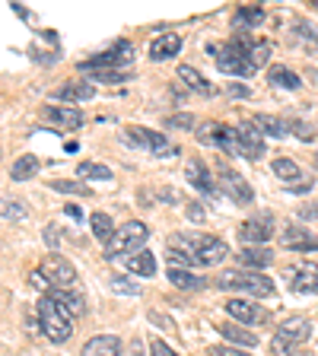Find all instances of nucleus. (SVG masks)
Instances as JSON below:
<instances>
[{
	"label": "nucleus",
	"instance_id": "nucleus-1",
	"mask_svg": "<svg viewBox=\"0 0 318 356\" xmlns=\"http://www.w3.org/2000/svg\"><path fill=\"white\" fill-rule=\"evenodd\" d=\"M166 248H169V258L175 264H188V267H207L230 258V245L223 238L200 236V232H178V236H172L166 242Z\"/></svg>",
	"mask_w": 318,
	"mask_h": 356
},
{
	"label": "nucleus",
	"instance_id": "nucleus-2",
	"mask_svg": "<svg viewBox=\"0 0 318 356\" xmlns=\"http://www.w3.org/2000/svg\"><path fill=\"white\" fill-rule=\"evenodd\" d=\"M38 321H42V331L51 343H64V341H70V334H74L70 315H67L51 296L38 299Z\"/></svg>",
	"mask_w": 318,
	"mask_h": 356
},
{
	"label": "nucleus",
	"instance_id": "nucleus-3",
	"mask_svg": "<svg viewBox=\"0 0 318 356\" xmlns=\"http://www.w3.org/2000/svg\"><path fill=\"white\" fill-rule=\"evenodd\" d=\"M214 283L220 289H242V293H252V296H271L274 293V283L267 280L264 274H255V270H245V267L223 270V274H216Z\"/></svg>",
	"mask_w": 318,
	"mask_h": 356
},
{
	"label": "nucleus",
	"instance_id": "nucleus-4",
	"mask_svg": "<svg viewBox=\"0 0 318 356\" xmlns=\"http://www.w3.org/2000/svg\"><path fill=\"white\" fill-rule=\"evenodd\" d=\"M210 54H214L216 67H220L223 74H236V76H248L255 70L252 58H248V51H245V42L242 38H232L230 44H210Z\"/></svg>",
	"mask_w": 318,
	"mask_h": 356
},
{
	"label": "nucleus",
	"instance_id": "nucleus-5",
	"mask_svg": "<svg viewBox=\"0 0 318 356\" xmlns=\"http://www.w3.org/2000/svg\"><path fill=\"white\" fill-rule=\"evenodd\" d=\"M147 226L137 220L125 222L118 232H115V238L109 242V248H105V258L115 261V258H125V254H141L143 252V242H147Z\"/></svg>",
	"mask_w": 318,
	"mask_h": 356
},
{
	"label": "nucleus",
	"instance_id": "nucleus-6",
	"mask_svg": "<svg viewBox=\"0 0 318 356\" xmlns=\"http://www.w3.org/2000/svg\"><path fill=\"white\" fill-rule=\"evenodd\" d=\"M309 334H312V325L305 318H289L277 327L271 350H274V356H293V350H296L299 343L309 341Z\"/></svg>",
	"mask_w": 318,
	"mask_h": 356
},
{
	"label": "nucleus",
	"instance_id": "nucleus-7",
	"mask_svg": "<svg viewBox=\"0 0 318 356\" xmlns=\"http://www.w3.org/2000/svg\"><path fill=\"white\" fill-rule=\"evenodd\" d=\"M38 274L48 280V286H58V289H70L77 283V267L70 264L67 258H61V254H48V258L38 264Z\"/></svg>",
	"mask_w": 318,
	"mask_h": 356
},
{
	"label": "nucleus",
	"instance_id": "nucleus-8",
	"mask_svg": "<svg viewBox=\"0 0 318 356\" xmlns=\"http://www.w3.org/2000/svg\"><path fill=\"white\" fill-rule=\"evenodd\" d=\"M216 188H220L223 194H230V200H236V204H252V197H255L248 181H245L242 175H236L232 169H226V165L216 169Z\"/></svg>",
	"mask_w": 318,
	"mask_h": 356
},
{
	"label": "nucleus",
	"instance_id": "nucleus-9",
	"mask_svg": "<svg viewBox=\"0 0 318 356\" xmlns=\"http://www.w3.org/2000/svg\"><path fill=\"white\" fill-rule=\"evenodd\" d=\"M131 42H118L115 48H109V51L96 54V58H89L80 64V70H111V67H121L131 60Z\"/></svg>",
	"mask_w": 318,
	"mask_h": 356
},
{
	"label": "nucleus",
	"instance_id": "nucleus-10",
	"mask_svg": "<svg viewBox=\"0 0 318 356\" xmlns=\"http://www.w3.org/2000/svg\"><path fill=\"white\" fill-rule=\"evenodd\" d=\"M287 280L293 293H318V264L312 261H299L296 267L287 270Z\"/></svg>",
	"mask_w": 318,
	"mask_h": 356
},
{
	"label": "nucleus",
	"instance_id": "nucleus-11",
	"mask_svg": "<svg viewBox=\"0 0 318 356\" xmlns=\"http://www.w3.org/2000/svg\"><path fill=\"white\" fill-rule=\"evenodd\" d=\"M274 222H271V216H255V220H245L242 226H239V238L248 245H267V238L274 236Z\"/></svg>",
	"mask_w": 318,
	"mask_h": 356
},
{
	"label": "nucleus",
	"instance_id": "nucleus-12",
	"mask_svg": "<svg viewBox=\"0 0 318 356\" xmlns=\"http://www.w3.org/2000/svg\"><path fill=\"white\" fill-rule=\"evenodd\" d=\"M127 134H131L134 143H141V147H147L153 156H166V153H175V147H172L169 140H166L163 134L150 131V127H127Z\"/></svg>",
	"mask_w": 318,
	"mask_h": 356
},
{
	"label": "nucleus",
	"instance_id": "nucleus-13",
	"mask_svg": "<svg viewBox=\"0 0 318 356\" xmlns=\"http://www.w3.org/2000/svg\"><path fill=\"white\" fill-rule=\"evenodd\" d=\"M280 245L289 252H318V236H312L303 226H287L280 232Z\"/></svg>",
	"mask_w": 318,
	"mask_h": 356
},
{
	"label": "nucleus",
	"instance_id": "nucleus-14",
	"mask_svg": "<svg viewBox=\"0 0 318 356\" xmlns=\"http://www.w3.org/2000/svg\"><path fill=\"white\" fill-rule=\"evenodd\" d=\"M223 309L230 312L236 321H242V325H261L267 318V312L258 302H248V299H230Z\"/></svg>",
	"mask_w": 318,
	"mask_h": 356
},
{
	"label": "nucleus",
	"instance_id": "nucleus-15",
	"mask_svg": "<svg viewBox=\"0 0 318 356\" xmlns=\"http://www.w3.org/2000/svg\"><path fill=\"white\" fill-rule=\"evenodd\" d=\"M239 143H242V156L248 159L264 156V134L258 131V124H239Z\"/></svg>",
	"mask_w": 318,
	"mask_h": 356
},
{
	"label": "nucleus",
	"instance_id": "nucleus-16",
	"mask_svg": "<svg viewBox=\"0 0 318 356\" xmlns=\"http://www.w3.org/2000/svg\"><path fill=\"white\" fill-rule=\"evenodd\" d=\"M45 118L54 121V124L67 127V131H77V127H83V111L70 108V105H45Z\"/></svg>",
	"mask_w": 318,
	"mask_h": 356
},
{
	"label": "nucleus",
	"instance_id": "nucleus-17",
	"mask_svg": "<svg viewBox=\"0 0 318 356\" xmlns=\"http://www.w3.org/2000/svg\"><path fill=\"white\" fill-rule=\"evenodd\" d=\"M48 296L54 299V302L61 305V309L70 315V318H80V315H86V299L80 296V293H74V289H48Z\"/></svg>",
	"mask_w": 318,
	"mask_h": 356
},
{
	"label": "nucleus",
	"instance_id": "nucleus-18",
	"mask_svg": "<svg viewBox=\"0 0 318 356\" xmlns=\"http://www.w3.org/2000/svg\"><path fill=\"white\" fill-rule=\"evenodd\" d=\"M83 356H121V341L115 334H99V337L86 341Z\"/></svg>",
	"mask_w": 318,
	"mask_h": 356
},
{
	"label": "nucleus",
	"instance_id": "nucleus-19",
	"mask_svg": "<svg viewBox=\"0 0 318 356\" xmlns=\"http://www.w3.org/2000/svg\"><path fill=\"white\" fill-rule=\"evenodd\" d=\"M178 48H182V38L175 35V32H166V35L153 38V44H150V58L153 60H169L178 54Z\"/></svg>",
	"mask_w": 318,
	"mask_h": 356
},
{
	"label": "nucleus",
	"instance_id": "nucleus-20",
	"mask_svg": "<svg viewBox=\"0 0 318 356\" xmlns=\"http://www.w3.org/2000/svg\"><path fill=\"white\" fill-rule=\"evenodd\" d=\"M185 172H188V181H191L200 194H216L214 178H210V172L204 169V163H200V159H191V163L185 165Z\"/></svg>",
	"mask_w": 318,
	"mask_h": 356
},
{
	"label": "nucleus",
	"instance_id": "nucleus-21",
	"mask_svg": "<svg viewBox=\"0 0 318 356\" xmlns=\"http://www.w3.org/2000/svg\"><path fill=\"white\" fill-rule=\"evenodd\" d=\"M51 96L61 99V102H86V99L96 96V89L89 86V83H67V86L54 89Z\"/></svg>",
	"mask_w": 318,
	"mask_h": 356
},
{
	"label": "nucleus",
	"instance_id": "nucleus-22",
	"mask_svg": "<svg viewBox=\"0 0 318 356\" xmlns=\"http://www.w3.org/2000/svg\"><path fill=\"white\" fill-rule=\"evenodd\" d=\"M216 331H220L226 341L242 343V347H255V343H258V337L245 331V325H232V321H223V325H216Z\"/></svg>",
	"mask_w": 318,
	"mask_h": 356
},
{
	"label": "nucleus",
	"instance_id": "nucleus-23",
	"mask_svg": "<svg viewBox=\"0 0 318 356\" xmlns=\"http://www.w3.org/2000/svg\"><path fill=\"white\" fill-rule=\"evenodd\" d=\"M178 80L185 83L188 89H194V92H200V96H210V92H214V86H210V83L204 80V76H200L198 70H194V67H188V64H182V67H178Z\"/></svg>",
	"mask_w": 318,
	"mask_h": 356
},
{
	"label": "nucleus",
	"instance_id": "nucleus-24",
	"mask_svg": "<svg viewBox=\"0 0 318 356\" xmlns=\"http://www.w3.org/2000/svg\"><path fill=\"white\" fill-rule=\"evenodd\" d=\"M271 248H261V245H248V248H242L239 252V261H242V267H267L271 264Z\"/></svg>",
	"mask_w": 318,
	"mask_h": 356
},
{
	"label": "nucleus",
	"instance_id": "nucleus-25",
	"mask_svg": "<svg viewBox=\"0 0 318 356\" xmlns=\"http://www.w3.org/2000/svg\"><path fill=\"white\" fill-rule=\"evenodd\" d=\"M216 147L230 156H242V143H239V127H226L220 124V134H216Z\"/></svg>",
	"mask_w": 318,
	"mask_h": 356
},
{
	"label": "nucleus",
	"instance_id": "nucleus-26",
	"mask_svg": "<svg viewBox=\"0 0 318 356\" xmlns=\"http://www.w3.org/2000/svg\"><path fill=\"white\" fill-rule=\"evenodd\" d=\"M38 156H19L13 163V169H10V178L13 181H26V178H32V175H38Z\"/></svg>",
	"mask_w": 318,
	"mask_h": 356
},
{
	"label": "nucleus",
	"instance_id": "nucleus-27",
	"mask_svg": "<svg viewBox=\"0 0 318 356\" xmlns=\"http://www.w3.org/2000/svg\"><path fill=\"white\" fill-rule=\"evenodd\" d=\"M127 270H134V274H141V277H153L156 274V258L143 248L141 254H131V258H127Z\"/></svg>",
	"mask_w": 318,
	"mask_h": 356
},
{
	"label": "nucleus",
	"instance_id": "nucleus-28",
	"mask_svg": "<svg viewBox=\"0 0 318 356\" xmlns=\"http://www.w3.org/2000/svg\"><path fill=\"white\" fill-rule=\"evenodd\" d=\"M89 222H93V236L99 238V242H105L109 245L111 238H115V222H111V216H105V213H93L89 216Z\"/></svg>",
	"mask_w": 318,
	"mask_h": 356
},
{
	"label": "nucleus",
	"instance_id": "nucleus-29",
	"mask_svg": "<svg viewBox=\"0 0 318 356\" xmlns=\"http://www.w3.org/2000/svg\"><path fill=\"white\" fill-rule=\"evenodd\" d=\"M169 280L175 283L178 289H191V293H198V289L207 286V280H200V277L188 274V270H182V267H172V270H169Z\"/></svg>",
	"mask_w": 318,
	"mask_h": 356
},
{
	"label": "nucleus",
	"instance_id": "nucleus-30",
	"mask_svg": "<svg viewBox=\"0 0 318 356\" xmlns=\"http://www.w3.org/2000/svg\"><path fill=\"white\" fill-rule=\"evenodd\" d=\"M255 124L261 127V134H271V137H287V134H289L287 121L274 118V115H258V118H255Z\"/></svg>",
	"mask_w": 318,
	"mask_h": 356
},
{
	"label": "nucleus",
	"instance_id": "nucleus-31",
	"mask_svg": "<svg viewBox=\"0 0 318 356\" xmlns=\"http://www.w3.org/2000/svg\"><path fill=\"white\" fill-rule=\"evenodd\" d=\"M242 42H245V51H248V58H252L255 67L267 64V58H271V44L267 42H248L245 35H242Z\"/></svg>",
	"mask_w": 318,
	"mask_h": 356
},
{
	"label": "nucleus",
	"instance_id": "nucleus-32",
	"mask_svg": "<svg viewBox=\"0 0 318 356\" xmlns=\"http://www.w3.org/2000/svg\"><path fill=\"white\" fill-rule=\"evenodd\" d=\"M267 76H271L277 86H283V89H299V83H303L296 74H289L287 67H271V74Z\"/></svg>",
	"mask_w": 318,
	"mask_h": 356
},
{
	"label": "nucleus",
	"instance_id": "nucleus-33",
	"mask_svg": "<svg viewBox=\"0 0 318 356\" xmlns=\"http://www.w3.org/2000/svg\"><path fill=\"white\" fill-rule=\"evenodd\" d=\"M77 175H80V178H99V181H109L111 169H109V165H99V163H80V165H77Z\"/></svg>",
	"mask_w": 318,
	"mask_h": 356
},
{
	"label": "nucleus",
	"instance_id": "nucleus-34",
	"mask_svg": "<svg viewBox=\"0 0 318 356\" xmlns=\"http://www.w3.org/2000/svg\"><path fill=\"white\" fill-rule=\"evenodd\" d=\"M89 76L99 83H125L131 80V74H125V70H89Z\"/></svg>",
	"mask_w": 318,
	"mask_h": 356
},
{
	"label": "nucleus",
	"instance_id": "nucleus-35",
	"mask_svg": "<svg viewBox=\"0 0 318 356\" xmlns=\"http://www.w3.org/2000/svg\"><path fill=\"white\" fill-rule=\"evenodd\" d=\"M274 172L280 178H287V181H293V178H299V165L289 163V159H274Z\"/></svg>",
	"mask_w": 318,
	"mask_h": 356
},
{
	"label": "nucleus",
	"instance_id": "nucleus-36",
	"mask_svg": "<svg viewBox=\"0 0 318 356\" xmlns=\"http://www.w3.org/2000/svg\"><path fill=\"white\" fill-rule=\"evenodd\" d=\"M109 286L115 289V293H125V296H137V293H141V286H134L127 277H111Z\"/></svg>",
	"mask_w": 318,
	"mask_h": 356
},
{
	"label": "nucleus",
	"instance_id": "nucleus-37",
	"mask_svg": "<svg viewBox=\"0 0 318 356\" xmlns=\"http://www.w3.org/2000/svg\"><path fill=\"white\" fill-rule=\"evenodd\" d=\"M216 134H220V124H214V121H204V124H200V131H198V140L216 147Z\"/></svg>",
	"mask_w": 318,
	"mask_h": 356
},
{
	"label": "nucleus",
	"instance_id": "nucleus-38",
	"mask_svg": "<svg viewBox=\"0 0 318 356\" xmlns=\"http://www.w3.org/2000/svg\"><path fill=\"white\" fill-rule=\"evenodd\" d=\"M264 19V13H261V10H239L236 13V26H258V22Z\"/></svg>",
	"mask_w": 318,
	"mask_h": 356
},
{
	"label": "nucleus",
	"instance_id": "nucleus-39",
	"mask_svg": "<svg viewBox=\"0 0 318 356\" xmlns=\"http://www.w3.org/2000/svg\"><path fill=\"white\" fill-rule=\"evenodd\" d=\"M51 188L64 194H89V185H83V181H51Z\"/></svg>",
	"mask_w": 318,
	"mask_h": 356
},
{
	"label": "nucleus",
	"instance_id": "nucleus-40",
	"mask_svg": "<svg viewBox=\"0 0 318 356\" xmlns=\"http://www.w3.org/2000/svg\"><path fill=\"white\" fill-rule=\"evenodd\" d=\"M3 216H7V220H16V222H19L22 216H26V210H22L19 200H3Z\"/></svg>",
	"mask_w": 318,
	"mask_h": 356
},
{
	"label": "nucleus",
	"instance_id": "nucleus-41",
	"mask_svg": "<svg viewBox=\"0 0 318 356\" xmlns=\"http://www.w3.org/2000/svg\"><path fill=\"white\" fill-rule=\"evenodd\" d=\"M289 131L296 134V137H303V140H312V137H315V134H312V127L305 124V121H293V124H289Z\"/></svg>",
	"mask_w": 318,
	"mask_h": 356
},
{
	"label": "nucleus",
	"instance_id": "nucleus-42",
	"mask_svg": "<svg viewBox=\"0 0 318 356\" xmlns=\"http://www.w3.org/2000/svg\"><path fill=\"white\" fill-rule=\"evenodd\" d=\"M191 115H172V118H166V127H191Z\"/></svg>",
	"mask_w": 318,
	"mask_h": 356
},
{
	"label": "nucleus",
	"instance_id": "nucleus-43",
	"mask_svg": "<svg viewBox=\"0 0 318 356\" xmlns=\"http://www.w3.org/2000/svg\"><path fill=\"white\" fill-rule=\"evenodd\" d=\"M150 356H178L172 347H166L163 341H153V347H150Z\"/></svg>",
	"mask_w": 318,
	"mask_h": 356
},
{
	"label": "nucleus",
	"instance_id": "nucleus-44",
	"mask_svg": "<svg viewBox=\"0 0 318 356\" xmlns=\"http://www.w3.org/2000/svg\"><path fill=\"white\" fill-rule=\"evenodd\" d=\"M185 213H188V220H194V222H200V220H204V210H200V204H188V210H185Z\"/></svg>",
	"mask_w": 318,
	"mask_h": 356
},
{
	"label": "nucleus",
	"instance_id": "nucleus-45",
	"mask_svg": "<svg viewBox=\"0 0 318 356\" xmlns=\"http://www.w3.org/2000/svg\"><path fill=\"white\" fill-rule=\"evenodd\" d=\"M210 356H248V353H242V350H232V347H220V350H214Z\"/></svg>",
	"mask_w": 318,
	"mask_h": 356
},
{
	"label": "nucleus",
	"instance_id": "nucleus-46",
	"mask_svg": "<svg viewBox=\"0 0 318 356\" xmlns=\"http://www.w3.org/2000/svg\"><path fill=\"white\" fill-rule=\"evenodd\" d=\"M312 188V178H299L296 185H289V191H309Z\"/></svg>",
	"mask_w": 318,
	"mask_h": 356
},
{
	"label": "nucleus",
	"instance_id": "nucleus-47",
	"mask_svg": "<svg viewBox=\"0 0 318 356\" xmlns=\"http://www.w3.org/2000/svg\"><path fill=\"white\" fill-rule=\"evenodd\" d=\"M45 242H48V245H58V226H48V229H45Z\"/></svg>",
	"mask_w": 318,
	"mask_h": 356
}]
</instances>
